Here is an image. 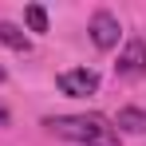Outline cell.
<instances>
[{
	"instance_id": "52a82bcc",
	"label": "cell",
	"mask_w": 146,
	"mask_h": 146,
	"mask_svg": "<svg viewBox=\"0 0 146 146\" xmlns=\"http://www.w3.org/2000/svg\"><path fill=\"white\" fill-rule=\"evenodd\" d=\"M24 20H28L32 32H48V12H44L40 4H28V8H24Z\"/></svg>"
},
{
	"instance_id": "3957f363",
	"label": "cell",
	"mask_w": 146,
	"mask_h": 146,
	"mask_svg": "<svg viewBox=\"0 0 146 146\" xmlns=\"http://www.w3.org/2000/svg\"><path fill=\"white\" fill-rule=\"evenodd\" d=\"M122 28H119V16L115 12H95L91 16V40H95L99 51H111L115 44H119Z\"/></svg>"
},
{
	"instance_id": "5b68a950",
	"label": "cell",
	"mask_w": 146,
	"mask_h": 146,
	"mask_svg": "<svg viewBox=\"0 0 146 146\" xmlns=\"http://www.w3.org/2000/svg\"><path fill=\"white\" fill-rule=\"evenodd\" d=\"M115 126L126 130V134H146V111H138V107H122L119 119H115Z\"/></svg>"
},
{
	"instance_id": "6da1fadb",
	"label": "cell",
	"mask_w": 146,
	"mask_h": 146,
	"mask_svg": "<svg viewBox=\"0 0 146 146\" xmlns=\"http://www.w3.org/2000/svg\"><path fill=\"white\" fill-rule=\"evenodd\" d=\"M44 126L83 146H119V130L103 115H55V119H44Z\"/></svg>"
},
{
	"instance_id": "ba28073f",
	"label": "cell",
	"mask_w": 146,
	"mask_h": 146,
	"mask_svg": "<svg viewBox=\"0 0 146 146\" xmlns=\"http://www.w3.org/2000/svg\"><path fill=\"white\" fill-rule=\"evenodd\" d=\"M4 79H8V71H4V67H0V83H4Z\"/></svg>"
},
{
	"instance_id": "277c9868",
	"label": "cell",
	"mask_w": 146,
	"mask_h": 146,
	"mask_svg": "<svg viewBox=\"0 0 146 146\" xmlns=\"http://www.w3.org/2000/svg\"><path fill=\"white\" fill-rule=\"evenodd\" d=\"M115 71H119L122 79H142V75H146V44L138 40V36L122 48L119 63H115Z\"/></svg>"
},
{
	"instance_id": "7a4b0ae2",
	"label": "cell",
	"mask_w": 146,
	"mask_h": 146,
	"mask_svg": "<svg viewBox=\"0 0 146 146\" xmlns=\"http://www.w3.org/2000/svg\"><path fill=\"white\" fill-rule=\"evenodd\" d=\"M59 91L71 99H83V95H95L99 91V75L91 71V67H71V71H59Z\"/></svg>"
},
{
	"instance_id": "8992f818",
	"label": "cell",
	"mask_w": 146,
	"mask_h": 146,
	"mask_svg": "<svg viewBox=\"0 0 146 146\" xmlns=\"http://www.w3.org/2000/svg\"><path fill=\"white\" fill-rule=\"evenodd\" d=\"M0 44H4V48H12V51H28V48H32V44H28V36H24L16 24H0Z\"/></svg>"
}]
</instances>
